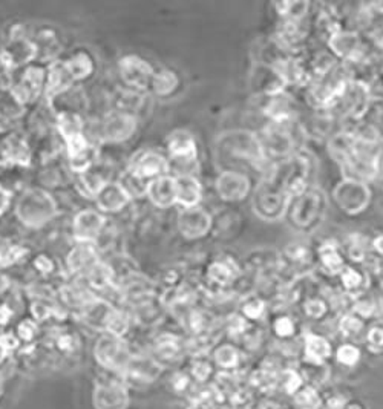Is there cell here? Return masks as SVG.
<instances>
[{
  "label": "cell",
  "instance_id": "cell-18",
  "mask_svg": "<svg viewBox=\"0 0 383 409\" xmlns=\"http://www.w3.org/2000/svg\"><path fill=\"white\" fill-rule=\"evenodd\" d=\"M328 48L336 57H341L347 62H356L362 52V42L357 33L352 31H337L328 39Z\"/></svg>",
  "mask_w": 383,
  "mask_h": 409
},
{
  "label": "cell",
  "instance_id": "cell-27",
  "mask_svg": "<svg viewBox=\"0 0 383 409\" xmlns=\"http://www.w3.org/2000/svg\"><path fill=\"white\" fill-rule=\"evenodd\" d=\"M178 85H179V79L174 71L160 70L154 72L152 81H150V89L154 90L155 95L168 97L172 93H175Z\"/></svg>",
  "mask_w": 383,
  "mask_h": 409
},
{
  "label": "cell",
  "instance_id": "cell-33",
  "mask_svg": "<svg viewBox=\"0 0 383 409\" xmlns=\"http://www.w3.org/2000/svg\"><path fill=\"white\" fill-rule=\"evenodd\" d=\"M155 350L163 360H177L184 351V344L175 336H163L156 342Z\"/></svg>",
  "mask_w": 383,
  "mask_h": 409
},
{
  "label": "cell",
  "instance_id": "cell-1",
  "mask_svg": "<svg viewBox=\"0 0 383 409\" xmlns=\"http://www.w3.org/2000/svg\"><path fill=\"white\" fill-rule=\"evenodd\" d=\"M57 214L56 201L43 189H29L16 204L19 221L29 229H40L54 219Z\"/></svg>",
  "mask_w": 383,
  "mask_h": 409
},
{
  "label": "cell",
  "instance_id": "cell-43",
  "mask_svg": "<svg viewBox=\"0 0 383 409\" xmlns=\"http://www.w3.org/2000/svg\"><path fill=\"white\" fill-rule=\"evenodd\" d=\"M304 313L310 319H322L328 313V304L322 298H309L304 302Z\"/></svg>",
  "mask_w": 383,
  "mask_h": 409
},
{
  "label": "cell",
  "instance_id": "cell-46",
  "mask_svg": "<svg viewBox=\"0 0 383 409\" xmlns=\"http://www.w3.org/2000/svg\"><path fill=\"white\" fill-rule=\"evenodd\" d=\"M366 342L375 351L383 350V325H373L366 331Z\"/></svg>",
  "mask_w": 383,
  "mask_h": 409
},
{
  "label": "cell",
  "instance_id": "cell-53",
  "mask_svg": "<svg viewBox=\"0 0 383 409\" xmlns=\"http://www.w3.org/2000/svg\"><path fill=\"white\" fill-rule=\"evenodd\" d=\"M244 409H245V408H244ZM247 409H252V408H247Z\"/></svg>",
  "mask_w": 383,
  "mask_h": 409
},
{
  "label": "cell",
  "instance_id": "cell-49",
  "mask_svg": "<svg viewBox=\"0 0 383 409\" xmlns=\"http://www.w3.org/2000/svg\"><path fill=\"white\" fill-rule=\"evenodd\" d=\"M10 201H11V193L6 191L3 186H0V215L8 209Z\"/></svg>",
  "mask_w": 383,
  "mask_h": 409
},
{
  "label": "cell",
  "instance_id": "cell-45",
  "mask_svg": "<svg viewBox=\"0 0 383 409\" xmlns=\"http://www.w3.org/2000/svg\"><path fill=\"white\" fill-rule=\"evenodd\" d=\"M347 256L352 262L362 264L366 259V247L359 238H352L347 246Z\"/></svg>",
  "mask_w": 383,
  "mask_h": 409
},
{
  "label": "cell",
  "instance_id": "cell-4",
  "mask_svg": "<svg viewBox=\"0 0 383 409\" xmlns=\"http://www.w3.org/2000/svg\"><path fill=\"white\" fill-rule=\"evenodd\" d=\"M325 195L318 189H309L290 202L291 224L299 230H311L316 227L325 214Z\"/></svg>",
  "mask_w": 383,
  "mask_h": 409
},
{
  "label": "cell",
  "instance_id": "cell-21",
  "mask_svg": "<svg viewBox=\"0 0 383 409\" xmlns=\"http://www.w3.org/2000/svg\"><path fill=\"white\" fill-rule=\"evenodd\" d=\"M304 354L305 360L325 363L333 355V346L327 337L316 335V332H305Z\"/></svg>",
  "mask_w": 383,
  "mask_h": 409
},
{
  "label": "cell",
  "instance_id": "cell-35",
  "mask_svg": "<svg viewBox=\"0 0 383 409\" xmlns=\"http://www.w3.org/2000/svg\"><path fill=\"white\" fill-rule=\"evenodd\" d=\"M339 278H341L342 287L348 294L357 293L356 298L359 296V294H362V289L365 287V275L362 271H359L352 267H345L341 271Z\"/></svg>",
  "mask_w": 383,
  "mask_h": 409
},
{
  "label": "cell",
  "instance_id": "cell-30",
  "mask_svg": "<svg viewBox=\"0 0 383 409\" xmlns=\"http://www.w3.org/2000/svg\"><path fill=\"white\" fill-rule=\"evenodd\" d=\"M142 102H145L142 93H138V90L131 89V88H126V89L118 90V93L114 95V104H115L114 111L132 113V115H135V112H137L142 106Z\"/></svg>",
  "mask_w": 383,
  "mask_h": 409
},
{
  "label": "cell",
  "instance_id": "cell-29",
  "mask_svg": "<svg viewBox=\"0 0 383 409\" xmlns=\"http://www.w3.org/2000/svg\"><path fill=\"white\" fill-rule=\"evenodd\" d=\"M241 351H239L235 345L224 344L216 346L213 351V362L224 371H235L239 363H241Z\"/></svg>",
  "mask_w": 383,
  "mask_h": 409
},
{
  "label": "cell",
  "instance_id": "cell-19",
  "mask_svg": "<svg viewBox=\"0 0 383 409\" xmlns=\"http://www.w3.org/2000/svg\"><path fill=\"white\" fill-rule=\"evenodd\" d=\"M95 204L100 214H118L126 209L131 198L124 193V191L117 183H109L101 187V191L95 196Z\"/></svg>",
  "mask_w": 383,
  "mask_h": 409
},
{
  "label": "cell",
  "instance_id": "cell-39",
  "mask_svg": "<svg viewBox=\"0 0 383 409\" xmlns=\"http://www.w3.org/2000/svg\"><path fill=\"white\" fill-rule=\"evenodd\" d=\"M365 328L364 319H360L355 313H345L339 321V331L345 337H355Z\"/></svg>",
  "mask_w": 383,
  "mask_h": 409
},
{
  "label": "cell",
  "instance_id": "cell-22",
  "mask_svg": "<svg viewBox=\"0 0 383 409\" xmlns=\"http://www.w3.org/2000/svg\"><path fill=\"white\" fill-rule=\"evenodd\" d=\"M0 155H2V161L10 164L25 166L29 163V149L25 140L19 135L6 136L2 141Z\"/></svg>",
  "mask_w": 383,
  "mask_h": 409
},
{
  "label": "cell",
  "instance_id": "cell-26",
  "mask_svg": "<svg viewBox=\"0 0 383 409\" xmlns=\"http://www.w3.org/2000/svg\"><path fill=\"white\" fill-rule=\"evenodd\" d=\"M238 275H239V270H236L230 261H225V259H216L213 262H210V265L207 267L209 281L220 287H225L231 282H235Z\"/></svg>",
  "mask_w": 383,
  "mask_h": 409
},
{
  "label": "cell",
  "instance_id": "cell-34",
  "mask_svg": "<svg viewBox=\"0 0 383 409\" xmlns=\"http://www.w3.org/2000/svg\"><path fill=\"white\" fill-rule=\"evenodd\" d=\"M275 8L277 14L282 17V20L302 22L307 14H309L310 3L309 2H279V3H275Z\"/></svg>",
  "mask_w": 383,
  "mask_h": 409
},
{
  "label": "cell",
  "instance_id": "cell-52",
  "mask_svg": "<svg viewBox=\"0 0 383 409\" xmlns=\"http://www.w3.org/2000/svg\"><path fill=\"white\" fill-rule=\"evenodd\" d=\"M379 181H380V184H382V189H383V160H382V164H380V172H379Z\"/></svg>",
  "mask_w": 383,
  "mask_h": 409
},
{
  "label": "cell",
  "instance_id": "cell-8",
  "mask_svg": "<svg viewBox=\"0 0 383 409\" xmlns=\"http://www.w3.org/2000/svg\"><path fill=\"white\" fill-rule=\"evenodd\" d=\"M118 72L127 88L138 90V93H145L150 88V81H152L155 70L147 60L140 56L129 54L120 58Z\"/></svg>",
  "mask_w": 383,
  "mask_h": 409
},
{
  "label": "cell",
  "instance_id": "cell-25",
  "mask_svg": "<svg viewBox=\"0 0 383 409\" xmlns=\"http://www.w3.org/2000/svg\"><path fill=\"white\" fill-rule=\"evenodd\" d=\"M318 256L322 268L329 275H341V271L345 268L343 253L333 242H324L318 250Z\"/></svg>",
  "mask_w": 383,
  "mask_h": 409
},
{
  "label": "cell",
  "instance_id": "cell-15",
  "mask_svg": "<svg viewBox=\"0 0 383 409\" xmlns=\"http://www.w3.org/2000/svg\"><path fill=\"white\" fill-rule=\"evenodd\" d=\"M97 358L106 367L115 368L117 365H126L129 362V353L122 339L106 335L97 342Z\"/></svg>",
  "mask_w": 383,
  "mask_h": 409
},
{
  "label": "cell",
  "instance_id": "cell-9",
  "mask_svg": "<svg viewBox=\"0 0 383 409\" xmlns=\"http://www.w3.org/2000/svg\"><path fill=\"white\" fill-rule=\"evenodd\" d=\"M127 169H131L135 175L142 179L152 181L155 178L170 175V161L155 150H141L132 158Z\"/></svg>",
  "mask_w": 383,
  "mask_h": 409
},
{
  "label": "cell",
  "instance_id": "cell-28",
  "mask_svg": "<svg viewBox=\"0 0 383 409\" xmlns=\"http://www.w3.org/2000/svg\"><path fill=\"white\" fill-rule=\"evenodd\" d=\"M117 184L123 189L124 193L129 196L131 200H133V198H141V196H146L149 181L140 178L138 175H135L131 169H126L122 175H120Z\"/></svg>",
  "mask_w": 383,
  "mask_h": 409
},
{
  "label": "cell",
  "instance_id": "cell-2",
  "mask_svg": "<svg viewBox=\"0 0 383 409\" xmlns=\"http://www.w3.org/2000/svg\"><path fill=\"white\" fill-rule=\"evenodd\" d=\"M216 150L227 158H239L250 164H261L267 158L256 134L249 131H231L218 138Z\"/></svg>",
  "mask_w": 383,
  "mask_h": 409
},
{
  "label": "cell",
  "instance_id": "cell-20",
  "mask_svg": "<svg viewBox=\"0 0 383 409\" xmlns=\"http://www.w3.org/2000/svg\"><path fill=\"white\" fill-rule=\"evenodd\" d=\"M99 262V252L95 244L77 242L66 256V267L71 273H85Z\"/></svg>",
  "mask_w": 383,
  "mask_h": 409
},
{
  "label": "cell",
  "instance_id": "cell-54",
  "mask_svg": "<svg viewBox=\"0 0 383 409\" xmlns=\"http://www.w3.org/2000/svg\"><path fill=\"white\" fill-rule=\"evenodd\" d=\"M382 273H383V267H382Z\"/></svg>",
  "mask_w": 383,
  "mask_h": 409
},
{
  "label": "cell",
  "instance_id": "cell-42",
  "mask_svg": "<svg viewBox=\"0 0 383 409\" xmlns=\"http://www.w3.org/2000/svg\"><path fill=\"white\" fill-rule=\"evenodd\" d=\"M375 310H377V305H375V300L366 294H359V296L355 299V304H352L351 313H355L359 316L360 319H366V317H371Z\"/></svg>",
  "mask_w": 383,
  "mask_h": 409
},
{
  "label": "cell",
  "instance_id": "cell-6",
  "mask_svg": "<svg viewBox=\"0 0 383 409\" xmlns=\"http://www.w3.org/2000/svg\"><path fill=\"white\" fill-rule=\"evenodd\" d=\"M258 138L266 158L272 157L276 160H281V158L288 160L296 154L295 136L290 132L288 123H270V126L262 131L261 136L258 135Z\"/></svg>",
  "mask_w": 383,
  "mask_h": 409
},
{
  "label": "cell",
  "instance_id": "cell-16",
  "mask_svg": "<svg viewBox=\"0 0 383 409\" xmlns=\"http://www.w3.org/2000/svg\"><path fill=\"white\" fill-rule=\"evenodd\" d=\"M177 186V204L183 209L198 207L202 201L201 181L193 173L174 175Z\"/></svg>",
  "mask_w": 383,
  "mask_h": 409
},
{
  "label": "cell",
  "instance_id": "cell-12",
  "mask_svg": "<svg viewBox=\"0 0 383 409\" xmlns=\"http://www.w3.org/2000/svg\"><path fill=\"white\" fill-rule=\"evenodd\" d=\"M178 230L186 239H201L207 236V233L212 229L213 218L209 215L204 209L192 207L183 209L178 214Z\"/></svg>",
  "mask_w": 383,
  "mask_h": 409
},
{
  "label": "cell",
  "instance_id": "cell-13",
  "mask_svg": "<svg viewBox=\"0 0 383 409\" xmlns=\"http://www.w3.org/2000/svg\"><path fill=\"white\" fill-rule=\"evenodd\" d=\"M168 152L170 157V164H190L198 158V146L193 135L187 131H175L168 138Z\"/></svg>",
  "mask_w": 383,
  "mask_h": 409
},
{
  "label": "cell",
  "instance_id": "cell-10",
  "mask_svg": "<svg viewBox=\"0 0 383 409\" xmlns=\"http://www.w3.org/2000/svg\"><path fill=\"white\" fill-rule=\"evenodd\" d=\"M104 229H106V219L99 210L86 209L74 216L72 234L77 242L94 244L95 241H99Z\"/></svg>",
  "mask_w": 383,
  "mask_h": 409
},
{
  "label": "cell",
  "instance_id": "cell-7",
  "mask_svg": "<svg viewBox=\"0 0 383 409\" xmlns=\"http://www.w3.org/2000/svg\"><path fill=\"white\" fill-rule=\"evenodd\" d=\"M137 131V117L132 113L111 111L99 123V138L103 143H123Z\"/></svg>",
  "mask_w": 383,
  "mask_h": 409
},
{
  "label": "cell",
  "instance_id": "cell-31",
  "mask_svg": "<svg viewBox=\"0 0 383 409\" xmlns=\"http://www.w3.org/2000/svg\"><path fill=\"white\" fill-rule=\"evenodd\" d=\"M86 279L94 289L104 290L114 281V270H112L111 265L99 261L86 271Z\"/></svg>",
  "mask_w": 383,
  "mask_h": 409
},
{
  "label": "cell",
  "instance_id": "cell-24",
  "mask_svg": "<svg viewBox=\"0 0 383 409\" xmlns=\"http://www.w3.org/2000/svg\"><path fill=\"white\" fill-rule=\"evenodd\" d=\"M57 131L65 143L85 135V123L80 113H57Z\"/></svg>",
  "mask_w": 383,
  "mask_h": 409
},
{
  "label": "cell",
  "instance_id": "cell-37",
  "mask_svg": "<svg viewBox=\"0 0 383 409\" xmlns=\"http://www.w3.org/2000/svg\"><path fill=\"white\" fill-rule=\"evenodd\" d=\"M266 302L259 296H249L241 304V316L245 321H261L266 314Z\"/></svg>",
  "mask_w": 383,
  "mask_h": 409
},
{
  "label": "cell",
  "instance_id": "cell-44",
  "mask_svg": "<svg viewBox=\"0 0 383 409\" xmlns=\"http://www.w3.org/2000/svg\"><path fill=\"white\" fill-rule=\"evenodd\" d=\"M285 255H287V259L291 264H295V265L310 262V257H311L310 250L307 247H304V246H299V244H291L287 248V252H285Z\"/></svg>",
  "mask_w": 383,
  "mask_h": 409
},
{
  "label": "cell",
  "instance_id": "cell-51",
  "mask_svg": "<svg viewBox=\"0 0 383 409\" xmlns=\"http://www.w3.org/2000/svg\"><path fill=\"white\" fill-rule=\"evenodd\" d=\"M343 409H366V406H365L360 400L352 399V400H347V401H345Z\"/></svg>",
  "mask_w": 383,
  "mask_h": 409
},
{
  "label": "cell",
  "instance_id": "cell-36",
  "mask_svg": "<svg viewBox=\"0 0 383 409\" xmlns=\"http://www.w3.org/2000/svg\"><path fill=\"white\" fill-rule=\"evenodd\" d=\"M304 382H305L304 377H302V374L299 373L298 369L287 368V369L281 371L279 385H277V386H281V390L285 394H288V396H295V394L305 385Z\"/></svg>",
  "mask_w": 383,
  "mask_h": 409
},
{
  "label": "cell",
  "instance_id": "cell-41",
  "mask_svg": "<svg viewBox=\"0 0 383 409\" xmlns=\"http://www.w3.org/2000/svg\"><path fill=\"white\" fill-rule=\"evenodd\" d=\"M195 380L199 383H206L210 376L213 374V363L204 359V358H195L192 365H190V373H189Z\"/></svg>",
  "mask_w": 383,
  "mask_h": 409
},
{
  "label": "cell",
  "instance_id": "cell-38",
  "mask_svg": "<svg viewBox=\"0 0 383 409\" xmlns=\"http://www.w3.org/2000/svg\"><path fill=\"white\" fill-rule=\"evenodd\" d=\"M334 358L343 367H355L362 359V351L355 344H342L336 350Z\"/></svg>",
  "mask_w": 383,
  "mask_h": 409
},
{
  "label": "cell",
  "instance_id": "cell-14",
  "mask_svg": "<svg viewBox=\"0 0 383 409\" xmlns=\"http://www.w3.org/2000/svg\"><path fill=\"white\" fill-rule=\"evenodd\" d=\"M146 196L149 201L158 209H169L177 204V186L175 177L164 175L149 181Z\"/></svg>",
  "mask_w": 383,
  "mask_h": 409
},
{
  "label": "cell",
  "instance_id": "cell-3",
  "mask_svg": "<svg viewBox=\"0 0 383 409\" xmlns=\"http://www.w3.org/2000/svg\"><path fill=\"white\" fill-rule=\"evenodd\" d=\"M291 198L284 189L272 178H267L254 191L253 210L264 221L275 223L287 214Z\"/></svg>",
  "mask_w": 383,
  "mask_h": 409
},
{
  "label": "cell",
  "instance_id": "cell-17",
  "mask_svg": "<svg viewBox=\"0 0 383 409\" xmlns=\"http://www.w3.org/2000/svg\"><path fill=\"white\" fill-rule=\"evenodd\" d=\"M74 80L71 74L67 72L63 60H54L47 67V83H44V95L48 98V103L54 100L56 97L63 94L65 90L74 86Z\"/></svg>",
  "mask_w": 383,
  "mask_h": 409
},
{
  "label": "cell",
  "instance_id": "cell-50",
  "mask_svg": "<svg viewBox=\"0 0 383 409\" xmlns=\"http://www.w3.org/2000/svg\"><path fill=\"white\" fill-rule=\"evenodd\" d=\"M371 246H373V248H374V252H375V253L380 255V256H383V234H377V236H375V238L373 239Z\"/></svg>",
  "mask_w": 383,
  "mask_h": 409
},
{
  "label": "cell",
  "instance_id": "cell-48",
  "mask_svg": "<svg viewBox=\"0 0 383 409\" xmlns=\"http://www.w3.org/2000/svg\"><path fill=\"white\" fill-rule=\"evenodd\" d=\"M190 385V374H184V373H178L174 376V390L177 392L186 391L189 388Z\"/></svg>",
  "mask_w": 383,
  "mask_h": 409
},
{
  "label": "cell",
  "instance_id": "cell-40",
  "mask_svg": "<svg viewBox=\"0 0 383 409\" xmlns=\"http://www.w3.org/2000/svg\"><path fill=\"white\" fill-rule=\"evenodd\" d=\"M272 330L275 332V336H277L282 340H288L296 332V323L287 314H281L275 317V321L272 323Z\"/></svg>",
  "mask_w": 383,
  "mask_h": 409
},
{
  "label": "cell",
  "instance_id": "cell-32",
  "mask_svg": "<svg viewBox=\"0 0 383 409\" xmlns=\"http://www.w3.org/2000/svg\"><path fill=\"white\" fill-rule=\"evenodd\" d=\"M296 409H320L322 408V397L316 386L304 385L295 396H293Z\"/></svg>",
  "mask_w": 383,
  "mask_h": 409
},
{
  "label": "cell",
  "instance_id": "cell-47",
  "mask_svg": "<svg viewBox=\"0 0 383 409\" xmlns=\"http://www.w3.org/2000/svg\"><path fill=\"white\" fill-rule=\"evenodd\" d=\"M34 267L40 273H44V275H49V273H52V270H54V264H52V261L48 256L39 255L34 259Z\"/></svg>",
  "mask_w": 383,
  "mask_h": 409
},
{
  "label": "cell",
  "instance_id": "cell-11",
  "mask_svg": "<svg viewBox=\"0 0 383 409\" xmlns=\"http://www.w3.org/2000/svg\"><path fill=\"white\" fill-rule=\"evenodd\" d=\"M216 192L227 202H239L250 193V178L238 170H222L216 178Z\"/></svg>",
  "mask_w": 383,
  "mask_h": 409
},
{
  "label": "cell",
  "instance_id": "cell-5",
  "mask_svg": "<svg viewBox=\"0 0 383 409\" xmlns=\"http://www.w3.org/2000/svg\"><path fill=\"white\" fill-rule=\"evenodd\" d=\"M333 200L336 206L347 215H359L371 202V189L364 181L343 178L334 187Z\"/></svg>",
  "mask_w": 383,
  "mask_h": 409
},
{
  "label": "cell",
  "instance_id": "cell-23",
  "mask_svg": "<svg viewBox=\"0 0 383 409\" xmlns=\"http://www.w3.org/2000/svg\"><path fill=\"white\" fill-rule=\"evenodd\" d=\"M63 63L66 66L67 72L71 74L74 81H81V80L89 79L95 70L94 58L89 56V52L86 51H77L75 54L63 60Z\"/></svg>",
  "mask_w": 383,
  "mask_h": 409
}]
</instances>
